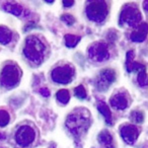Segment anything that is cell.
I'll return each instance as SVG.
<instances>
[{
	"label": "cell",
	"mask_w": 148,
	"mask_h": 148,
	"mask_svg": "<svg viewBox=\"0 0 148 148\" xmlns=\"http://www.w3.org/2000/svg\"><path fill=\"white\" fill-rule=\"evenodd\" d=\"M74 68L71 65L59 66L53 69L51 72V78L54 82L60 83V84H67L70 83L74 76Z\"/></svg>",
	"instance_id": "8992f818"
},
{
	"label": "cell",
	"mask_w": 148,
	"mask_h": 148,
	"mask_svg": "<svg viewBox=\"0 0 148 148\" xmlns=\"http://www.w3.org/2000/svg\"><path fill=\"white\" fill-rule=\"evenodd\" d=\"M147 35H148V23H142L139 25H137L136 29L132 32L131 35H130V39L133 42L140 43V42H143L147 38Z\"/></svg>",
	"instance_id": "7c38bea8"
},
{
	"label": "cell",
	"mask_w": 148,
	"mask_h": 148,
	"mask_svg": "<svg viewBox=\"0 0 148 148\" xmlns=\"http://www.w3.org/2000/svg\"><path fill=\"white\" fill-rule=\"evenodd\" d=\"M130 120L135 124H141L144 121V114L140 111H133L130 114Z\"/></svg>",
	"instance_id": "d6986e66"
},
{
	"label": "cell",
	"mask_w": 148,
	"mask_h": 148,
	"mask_svg": "<svg viewBox=\"0 0 148 148\" xmlns=\"http://www.w3.org/2000/svg\"><path fill=\"white\" fill-rule=\"evenodd\" d=\"M3 9H4L6 12H9L11 14L15 15V16H21V14L25 12L23 7L21 5L17 4L14 2H6L3 5Z\"/></svg>",
	"instance_id": "5bb4252c"
},
{
	"label": "cell",
	"mask_w": 148,
	"mask_h": 148,
	"mask_svg": "<svg viewBox=\"0 0 148 148\" xmlns=\"http://www.w3.org/2000/svg\"><path fill=\"white\" fill-rule=\"evenodd\" d=\"M36 138V132L29 126H21L15 132V141L21 147H27L31 145Z\"/></svg>",
	"instance_id": "52a82bcc"
},
{
	"label": "cell",
	"mask_w": 148,
	"mask_h": 148,
	"mask_svg": "<svg viewBox=\"0 0 148 148\" xmlns=\"http://www.w3.org/2000/svg\"><path fill=\"white\" fill-rule=\"evenodd\" d=\"M110 103L111 106L116 110H120V111H123V110L127 109L128 106H129V101H128V97L126 95L125 92H120L114 95L113 97L110 99Z\"/></svg>",
	"instance_id": "8fae6325"
},
{
	"label": "cell",
	"mask_w": 148,
	"mask_h": 148,
	"mask_svg": "<svg viewBox=\"0 0 148 148\" xmlns=\"http://www.w3.org/2000/svg\"><path fill=\"white\" fill-rule=\"evenodd\" d=\"M61 21H64L65 23H67V25H72L74 23H75V17H74L73 15H71V14L65 13V14H63L61 16Z\"/></svg>",
	"instance_id": "603a6c76"
},
{
	"label": "cell",
	"mask_w": 148,
	"mask_h": 148,
	"mask_svg": "<svg viewBox=\"0 0 148 148\" xmlns=\"http://www.w3.org/2000/svg\"><path fill=\"white\" fill-rule=\"evenodd\" d=\"M137 80H138V83H139L140 86H147L148 85V76H147V73H146V70L139 71Z\"/></svg>",
	"instance_id": "ffe728a7"
},
{
	"label": "cell",
	"mask_w": 148,
	"mask_h": 148,
	"mask_svg": "<svg viewBox=\"0 0 148 148\" xmlns=\"http://www.w3.org/2000/svg\"><path fill=\"white\" fill-rule=\"evenodd\" d=\"M107 37H108V40H110V41L113 42V41H115V40L118 38V35L115 33V32H114V29H111V32L108 34Z\"/></svg>",
	"instance_id": "cb8c5ba5"
},
{
	"label": "cell",
	"mask_w": 148,
	"mask_h": 148,
	"mask_svg": "<svg viewBox=\"0 0 148 148\" xmlns=\"http://www.w3.org/2000/svg\"><path fill=\"white\" fill-rule=\"evenodd\" d=\"M121 136L123 140L129 145H133L138 139L139 136V130L136 126L127 124L121 128Z\"/></svg>",
	"instance_id": "30bf717a"
},
{
	"label": "cell",
	"mask_w": 148,
	"mask_h": 148,
	"mask_svg": "<svg viewBox=\"0 0 148 148\" xmlns=\"http://www.w3.org/2000/svg\"><path fill=\"white\" fill-rule=\"evenodd\" d=\"M143 8H144V10H145L146 12L148 13V0H147V1H144V3H143Z\"/></svg>",
	"instance_id": "4316f807"
},
{
	"label": "cell",
	"mask_w": 148,
	"mask_h": 148,
	"mask_svg": "<svg viewBox=\"0 0 148 148\" xmlns=\"http://www.w3.org/2000/svg\"><path fill=\"white\" fill-rule=\"evenodd\" d=\"M97 110H99V113L105 117L107 124L112 125V113H111V111H110L109 106L103 101H99V103H97Z\"/></svg>",
	"instance_id": "2e32d148"
},
{
	"label": "cell",
	"mask_w": 148,
	"mask_h": 148,
	"mask_svg": "<svg viewBox=\"0 0 148 148\" xmlns=\"http://www.w3.org/2000/svg\"><path fill=\"white\" fill-rule=\"evenodd\" d=\"M62 3H63V5L65 7H71L75 2H74L73 0H68V1H67V0H65V1H63Z\"/></svg>",
	"instance_id": "484cf974"
},
{
	"label": "cell",
	"mask_w": 148,
	"mask_h": 148,
	"mask_svg": "<svg viewBox=\"0 0 148 148\" xmlns=\"http://www.w3.org/2000/svg\"><path fill=\"white\" fill-rule=\"evenodd\" d=\"M10 121V116L5 110H0V127H5Z\"/></svg>",
	"instance_id": "44dd1931"
},
{
	"label": "cell",
	"mask_w": 148,
	"mask_h": 148,
	"mask_svg": "<svg viewBox=\"0 0 148 148\" xmlns=\"http://www.w3.org/2000/svg\"><path fill=\"white\" fill-rule=\"evenodd\" d=\"M81 38L79 36H75V35H66L65 36V44L67 47L69 48H73L79 43Z\"/></svg>",
	"instance_id": "e0dca14e"
},
{
	"label": "cell",
	"mask_w": 148,
	"mask_h": 148,
	"mask_svg": "<svg viewBox=\"0 0 148 148\" xmlns=\"http://www.w3.org/2000/svg\"><path fill=\"white\" fill-rule=\"evenodd\" d=\"M74 93H75V97L79 99H86L87 95H86V90H85L84 86L83 85H79L76 88L74 89Z\"/></svg>",
	"instance_id": "7402d4cb"
},
{
	"label": "cell",
	"mask_w": 148,
	"mask_h": 148,
	"mask_svg": "<svg viewBox=\"0 0 148 148\" xmlns=\"http://www.w3.org/2000/svg\"><path fill=\"white\" fill-rule=\"evenodd\" d=\"M88 57L95 62H103L110 58V52L107 44L103 42L93 43L88 49Z\"/></svg>",
	"instance_id": "9c48e42d"
},
{
	"label": "cell",
	"mask_w": 148,
	"mask_h": 148,
	"mask_svg": "<svg viewBox=\"0 0 148 148\" xmlns=\"http://www.w3.org/2000/svg\"><path fill=\"white\" fill-rule=\"evenodd\" d=\"M99 142L103 145L105 148H115L114 145V140H113V136L111 135L108 130H103L101 133L99 134V137H97Z\"/></svg>",
	"instance_id": "4fadbf2b"
},
{
	"label": "cell",
	"mask_w": 148,
	"mask_h": 148,
	"mask_svg": "<svg viewBox=\"0 0 148 148\" xmlns=\"http://www.w3.org/2000/svg\"><path fill=\"white\" fill-rule=\"evenodd\" d=\"M40 93H41L42 95H44L45 97H48L50 95V91L48 88H46V87H44V88H41L40 89Z\"/></svg>",
	"instance_id": "d4e9b609"
},
{
	"label": "cell",
	"mask_w": 148,
	"mask_h": 148,
	"mask_svg": "<svg viewBox=\"0 0 148 148\" xmlns=\"http://www.w3.org/2000/svg\"><path fill=\"white\" fill-rule=\"evenodd\" d=\"M115 80L116 72L113 69H103L95 78V87L99 91H106Z\"/></svg>",
	"instance_id": "ba28073f"
},
{
	"label": "cell",
	"mask_w": 148,
	"mask_h": 148,
	"mask_svg": "<svg viewBox=\"0 0 148 148\" xmlns=\"http://www.w3.org/2000/svg\"><path fill=\"white\" fill-rule=\"evenodd\" d=\"M85 13L89 21H95V23H103L107 18L108 13H109L107 2L99 1V0L89 1L85 9Z\"/></svg>",
	"instance_id": "277c9868"
},
{
	"label": "cell",
	"mask_w": 148,
	"mask_h": 148,
	"mask_svg": "<svg viewBox=\"0 0 148 148\" xmlns=\"http://www.w3.org/2000/svg\"><path fill=\"white\" fill-rule=\"evenodd\" d=\"M12 40V32L5 25H0V44L7 45Z\"/></svg>",
	"instance_id": "9a60e30c"
},
{
	"label": "cell",
	"mask_w": 148,
	"mask_h": 148,
	"mask_svg": "<svg viewBox=\"0 0 148 148\" xmlns=\"http://www.w3.org/2000/svg\"><path fill=\"white\" fill-rule=\"evenodd\" d=\"M56 97H57L58 101H60L61 103H67L70 99L69 91L66 89H60L56 95Z\"/></svg>",
	"instance_id": "ac0fdd59"
},
{
	"label": "cell",
	"mask_w": 148,
	"mask_h": 148,
	"mask_svg": "<svg viewBox=\"0 0 148 148\" xmlns=\"http://www.w3.org/2000/svg\"><path fill=\"white\" fill-rule=\"evenodd\" d=\"M46 47L41 39L37 36H29L25 39L23 47V55L29 61L35 64H40L44 60Z\"/></svg>",
	"instance_id": "7a4b0ae2"
},
{
	"label": "cell",
	"mask_w": 148,
	"mask_h": 148,
	"mask_svg": "<svg viewBox=\"0 0 148 148\" xmlns=\"http://www.w3.org/2000/svg\"><path fill=\"white\" fill-rule=\"evenodd\" d=\"M142 14L137 7L133 5H126L120 14V25H127L129 27H136L141 23Z\"/></svg>",
	"instance_id": "5b68a950"
},
{
	"label": "cell",
	"mask_w": 148,
	"mask_h": 148,
	"mask_svg": "<svg viewBox=\"0 0 148 148\" xmlns=\"http://www.w3.org/2000/svg\"><path fill=\"white\" fill-rule=\"evenodd\" d=\"M90 126V118L86 110L78 109L70 114L66 119V127L74 137H81Z\"/></svg>",
	"instance_id": "6da1fadb"
},
{
	"label": "cell",
	"mask_w": 148,
	"mask_h": 148,
	"mask_svg": "<svg viewBox=\"0 0 148 148\" xmlns=\"http://www.w3.org/2000/svg\"><path fill=\"white\" fill-rule=\"evenodd\" d=\"M21 71L15 64H6L0 73V85L4 88L10 89L19 83Z\"/></svg>",
	"instance_id": "3957f363"
}]
</instances>
